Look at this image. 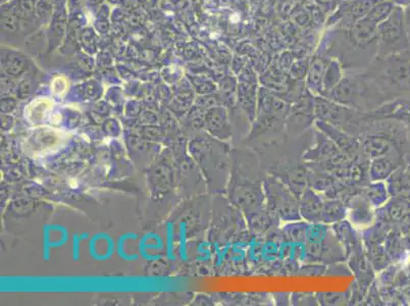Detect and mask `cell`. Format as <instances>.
Masks as SVG:
<instances>
[{
    "instance_id": "13",
    "label": "cell",
    "mask_w": 410,
    "mask_h": 306,
    "mask_svg": "<svg viewBox=\"0 0 410 306\" xmlns=\"http://www.w3.org/2000/svg\"><path fill=\"white\" fill-rule=\"evenodd\" d=\"M342 205L338 202H330L327 203L325 205L324 211H322V216H324V220L326 222H329V220H336L338 218H342L341 213H344L341 211Z\"/></svg>"
},
{
    "instance_id": "10",
    "label": "cell",
    "mask_w": 410,
    "mask_h": 306,
    "mask_svg": "<svg viewBox=\"0 0 410 306\" xmlns=\"http://www.w3.org/2000/svg\"><path fill=\"white\" fill-rule=\"evenodd\" d=\"M368 203H370V201L366 202L364 199H359V200L353 202L352 209H351L350 211L353 220H351V222L361 225V223L368 224L370 220H372V214H370Z\"/></svg>"
},
{
    "instance_id": "5",
    "label": "cell",
    "mask_w": 410,
    "mask_h": 306,
    "mask_svg": "<svg viewBox=\"0 0 410 306\" xmlns=\"http://www.w3.org/2000/svg\"><path fill=\"white\" fill-rule=\"evenodd\" d=\"M313 104L309 98H302L290 108L286 120V128L290 134H298L311 126L313 119Z\"/></svg>"
},
{
    "instance_id": "17",
    "label": "cell",
    "mask_w": 410,
    "mask_h": 306,
    "mask_svg": "<svg viewBox=\"0 0 410 306\" xmlns=\"http://www.w3.org/2000/svg\"><path fill=\"white\" fill-rule=\"evenodd\" d=\"M404 14L405 23H407V32H409V36L410 39V6H409V8H407V10H405Z\"/></svg>"
},
{
    "instance_id": "12",
    "label": "cell",
    "mask_w": 410,
    "mask_h": 306,
    "mask_svg": "<svg viewBox=\"0 0 410 306\" xmlns=\"http://www.w3.org/2000/svg\"><path fill=\"white\" fill-rule=\"evenodd\" d=\"M393 10L394 8H392L391 4L390 3L379 4V6H377V8L370 13V15H368V19H370V21L372 22L374 24L379 23V22L382 21L384 22L388 17H389Z\"/></svg>"
},
{
    "instance_id": "2",
    "label": "cell",
    "mask_w": 410,
    "mask_h": 306,
    "mask_svg": "<svg viewBox=\"0 0 410 306\" xmlns=\"http://www.w3.org/2000/svg\"><path fill=\"white\" fill-rule=\"evenodd\" d=\"M378 39L379 56L409 49L410 39L402 8H395L389 17L379 26Z\"/></svg>"
},
{
    "instance_id": "7",
    "label": "cell",
    "mask_w": 410,
    "mask_h": 306,
    "mask_svg": "<svg viewBox=\"0 0 410 306\" xmlns=\"http://www.w3.org/2000/svg\"><path fill=\"white\" fill-rule=\"evenodd\" d=\"M322 203L320 199L313 192L307 191L303 194L302 203H301V214L303 218L309 220H316L322 218Z\"/></svg>"
},
{
    "instance_id": "11",
    "label": "cell",
    "mask_w": 410,
    "mask_h": 306,
    "mask_svg": "<svg viewBox=\"0 0 410 306\" xmlns=\"http://www.w3.org/2000/svg\"><path fill=\"white\" fill-rule=\"evenodd\" d=\"M391 163L387 157L381 156L375 159L370 170L372 180L378 181V179L379 180V179L387 176L391 170Z\"/></svg>"
},
{
    "instance_id": "6",
    "label": "cell",
    "mask_w": 410,
    "mask_h": 306,
    "mask_svg": "<svg viewBox=\"0 0 410 306\" xmlns=\"http://www.w3.org/2000/svg\"><path fill=\"white\" fill-rule=\"evenodd\" d=\"M115 241L106 233H98L89 241V255L97 261H106L115 252Z\"/></svg>"
},
{
    "instance_id": "15",
    "label": "cell",
    "mask_w": 410,
    "mask_h": 306,
    "mask_svg": "<svg viewBox=\"0 0 410 306\" xmlns=\"http://www.w3.org/2000/svg\"><path fill=\"white\" fill-rule=\"evenodd\" d=\"M180 257L181 259L187 260L186 237H185L184 224H180Z\"/></svg>"
},
{
    "instance_id": "3",
    "label": "cell",
    "mask_w": 410,
    "mask_h": 306,
    "mask_svg": "<svg viewBox=\"0 0 410 306\" xmlns=\"http://www.w3.org/2000/svg\"><path fill=\"white\" fill-rule=\"evenodd\" d=\"M265 188L268 207L272 214H279V216L285 220H295L300 218L297 200L290 194L289 190L277 182L274 178L268 179Z\"/></svg>"
},
{
    "instance_id": "16",
    "label": "cell",
    "mask_w": 410,
    "mask_h": 306,
    "mask_svg": "<svg viewBox=\"0 0 410 306\" xmlns=\"http://www.w3.org/2000/svg\"><path fill=\"white\" fill-rule=\"evenodd\" d=\"M82 240V238L79 237L78 235L73 236V246H72V252H73V259L79 260L80 259V241Z\"/></svg>"
},
{
    "instance_id": "4",
    "label": "cell",
    "mask_w": 410,
    "mask_h": 306,
    "mask_svg": "<svg viewBox=\"0 0 410 306\" xmlns=\"http://www.w3.org/2000/svg\"><path fill=\"white\" fill-rule=\"evenodd\" d=\"M315 113L320 121L328 122L333 126H341L357 117L355 111L345 106L334 104L324 98H316Z\"/></svg>"
},
{
    "instance_id": "1",
    "label": "cell",
    "mask_w": 410,
    "mask_h": 306,
    "mask_svg": "<svg viewBox=\"0 0 410 306\" xmlns=\"http://www.w3.org/2000/svg\"><path fill=\"white\" fill-rule=\"evenodd\" d=\"M363 75L375 83L384 97L410 91V51L379 56Z\"/></svg>"
},
{
    "instance_id": "8",
    "label": "cell",
    "mask_w": 410,
    "mask_h": 306,
    "mask_svg": "<svg viewBox=\"0 0 410 306\" xmlns=\"http://www.w3.org/2000/svg\"><path fill=\"white\" fill-rule=\"evenodd\" d=\"M139 253L144 259L154 261L158 260L159 257H154L150 251H159L163 249V242L161 236L158 234L148 233L141 238L138 245Z\"/></svg>"
},
{
    "instance_id": "14",
    "label": "cell",
    "mask_w": 410,
    "mask_h": 306,
    "mask_svg": "<svg viewBox=\"0 0 410 306\" xmlns=\"http://www.w3.org/2000/svg\"><path fill=\"white\" fill-rule=\"evenodd\" d=\"M167 257L170 260H174V226L172 223L167 224Z\"/></svg>"
},
{
    "instance_id": "9",
    "label": "cell",
    "mask_w": 410,
    "mask_h": 306,
    "mask_svg": "<svg viewBox=\"0 0 410 306\" xmlns=\"http://www.w3.org/2000/svg\"><path fill=\"white\" fill-rule=\"evenodd\" d=\"M390 143L384 137L372 136L368 137L363 143V150L368 157L378 159L385 156L390 150Z\"/></svg>"
}]
</instances>
